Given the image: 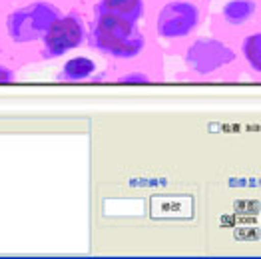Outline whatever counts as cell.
Returning <instances> with one entry per match:
<instances>
[{
	"label": "cell",
	"mask_w": 261,
	"mask_h": 259,
	"mask_svg": "<svg viewBox=\"0 0 261 259\" xmlns=\"http://www.w3.org/2000/svg\"><path fill=\"white\" fill-rule=\"evenodd\" d=\"M98 10L138 22L144 16V0H102L98 4Z\"/></svg>",
	"instance_id": "obj_9"
},
{
	"label": "cell",
	"mask_w": 261,
	"mask_h": 259,
	"mask_svg": "<svg viewBox=\"0 0 261 259\" xmlns=\"http://www.w3.org/2000/svg\"><path fill=\"white\" fill-rule=\"evenodd\" d=\"M60 8L52 2H32L22 8H16L6 18V34L18 46L42 42L44 34L60 16Z\"/></svg>",
	"instance_id": "obj_3"
},
{
	"label": "cell",
	"mask_w": 261,
	"mask_h": 259,
	"mask_svg": "<svg viewBox=\"0 0 261 259\" xmlns=\"http://www.w3.org/2000/svg\"><path fill=\"white\" fill-rule=\"evenodd\" d=\"M240 54L245 68L261 78V28L243 32L240 38Z\"/></svg>",
	"instance_id": "obj_7"
},
{
	"label": "cell",
	"mask_w": 261,
	"mask_h": 259,
	"mask_svg": "<svg viewBox=\"0 0 261 259\" xmlns=\"http://www.w3.org/2000/svg\"><path fill=\"white\" fill-rule=\"evenodd\" d=\"M184 62L196 78H227L240 72L233 46L214 36L192 40L184 50Z\"/></svg>",
	"instance_id": "obj_2"
},
{
	"label": "cell",
	"mask_w": 261,
	"mask_h": 259,
	"mask_svg": "<svg viewBox=\"0 0 261 259\" xmlns=\"http://www.w3.org/2000/svg\"><path fill=\"white\" fill-rule=\"evenodd\" d=\"M94 74H96V62L90 56H74L62 66L58 78L66 82H78V80H88Z\"/></svg>",
	"instance_id": "obj_8"
},
{
	"label": "cell",
	"mask_w": 261,
	"mask_h": 259,
	"mask_svg": "<svg viewBox=\"0 0 261 259\" xmlns=\"http://www.w3.org/2000/svg\"><path fill=\"white\" fill-rule=\"evenodd\" d=\"M259 12H261L259 0H227L221 6V10H219V20H221V26L227 32H231V30L247 32L245 28L251 22L257 20Z\"/></svg>",
	"instance_id": "obj_6"
},
{
	"label": "cell",
	"mask_w": 261,
	"mask_h": 259,
	"mask_svg": "<svg viewBox=\"0 0 261 259\" xmlns=\"http://www.w3.org/2000/svg\"><path fill=\"white\" fill-rule=\"evenodd\" d=\"M88 38L84 18L78 12L60 14L42 38V58H60L82 46Z\"/></svg>",
	"instance_id": "obj_5"
},
{
	"label": "cell",
	"mask_w": 261,
	"mask_h": 259,
	"mask_svg": "<svg viewBox=\"0 0 261 259\" xmlns=\"http://www.w3.org/2000/svg\"><path fill=\"white\" fill-rule=\"evenodd\" d=\"M14 78H16V72H14L12 68L0 64V84H2V82H12Z\"/></svg>",
	"instance_id": "obj_11"
},
{
	"label": "cell",
	"mask_w": 261,
	"mask_h": 259,
	"mask_svg": "<svg viewBox=\"0 0 261 259\" xmlns=\"http://www.w3.org/2000/svg\"><path fill=\"white\" fill-rule=\"evenodd\" d=\"M92 38L102 54L122 62L136 60L146 48V36L140 32L138 22L102 10H98Z\"/></svg>",
	"instance_id": "obj_1"
},
{
	"label": "cell",
	"mask_w": 261,
	"mask_h": 259,
	"mask_svg": "<svg viewBox=\"0 0 261 259\" xmlns=\"http://www.w3.org/2000/svg\"><path fill=\"white\" fill-rule=\"evenodd\" d=\"M150 80H152V76L144 70H130V72H124L118 76V82H126V84H144Z\"/></svg>",
	"instance_id": "obj_10"
},
{
	"label": "cell",
	"mask_w": 261,
	"mask_h": 259,
	"mask_svg": "<svg viewBox=\"0 0 261 259\" xmlns=\"http://www.w3.org/2000/svg\"><path fill=\"white\" fill-rule=\"evenodd\" d=\"M203 8L197 0H170L155 14V34L164 40H184L199 28Z\"/></svg>",
	"instance_id": "obj_4"
}]
</instances>
